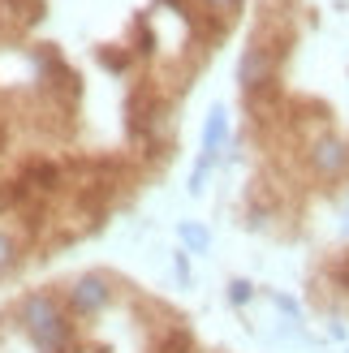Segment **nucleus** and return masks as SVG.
<instances>
[{"label": "nucleus", "instance_id": "9d476101", "mask_svg": "<svg viewBox=\"0 0 349 353\" xmlns=\"http://www.w3.org/2000/svg\"><path fill=\"white\" fill-rule=\"evenodd\" d=\"M203 5L212 9V13H229V9H237V5H241V0H203Z\"/></svg>", "mask_w": 349, "mask_h": 353}, {"label": "nucleus", "instance_id": "0eeeda50", "mask_svg": "<svg viewBox=\"0 0 349 353\" xmlns=\"http://www.w3.org/2000/svg\"><path fill=\"white\" fill-rule=\"evenodd\" d=\"M13 263H17V241L5 233V228H0V276H5Z\"/></svg>", "mask_w": 349, "mask_h": 353}, {"label": "nucleus", "instance_id": "423d86ee", "mask_svg": "<svg viewBox=\"0 0 349 353\" xmlns=\"http://www.w3.org/2000/svg\"><path fill=\"white\" fill-rule=\"evenodd\" d=\"M177 237L186 245V254H207V250H212V233H207L203 224H195V220H181L177 224Z\"/></svg>", "mask_w": 349, "mask_h": 353}, {"label": "nucleus", "instance_id": "6e6552de", "mask_svg": "<svg viewBox=\"0 0 349 353\" xmlns=\"http://www.w3.org/2000/svg\"><path fill=\"white\" fill-rule=\"evenodd\" d=\"M250 297H255V285H250V280H229V302H233V306H246Z\"/></svg>", "mask_w": 349, "mask_h": 353}, {"label": "nucleus", "instance_id": "f257e3e1", "mask_svg": "<svg viewBox=\"0 0 349 353\" xmlns=\"http://www.w3.org/2000/svg\"><path fill=\"white\" fill-rule=\"evenodd\" d=\"M17 319H22L26 336L34 341L39 353H65L69 349V319L61 314V306L52 302L48 293H26Z\"/></svg>", "mask_w": 349, "mask_h": 353}, {"label": "nucleus", "instance_id": "39448f33", "mask_svg": "<svg viewBox=\"0 0 349 353\" xmlns=\"http://www.w3.org/2000/svg\"><path fill=\"white\" fill-rule=\"evenodd\" d=\"M224 143H229V112L216 103V108L207 112V121H203V160L216 164V155H220Z\"/></svg>", "mask_w": 349, "mask_h": 353}, {"label": "nucleus", "instance_id": "1a4fd4ad", "mask_svg": "<svg viewBox=\"0 0 349 353\" xmlns=\"http://www.w3.org/2000/svg\"><path fill=\"white\" fill-rule=\"evenodd\" d=\"M272 302L281 306V310L289 314V319H298V314H302V310H298V302H293V297H285V293H272Z\"/></svg>", "mask_w": 349, "mask_h": 353}, {"label": "nucleus", "instance_id": "f03ea898", "mask_svg": "<svg viewBox=\"0 0 349 353\" xmlns=\"http://www.w3.org/2000/svg\"><path fill=\"white\" fill-rule=\"evenodd\" d=\"M276 65H281V48L255 39L246 52H241V61H237V82H241V91H246V95L268 91L272 78H276Z\"/></svg>", "mask_w": 349, "mask_h": 353}, {"label": "nucleus", "instance_id": "20e7f679", "mask_svg": "<svg viewBox=\"0 0 349 353\" xmlns=\"http://www.w3.org/2000/svg\"><path fill=\"white\" fill-rule=\"evenodd\" d=\"M108 306H112V285H108V276L86 272V276H78L74 285H69V310H74L78 319H95V314H103Z\"/></svg>", "mask_w": 349, "mask_h": 353}, {"label": "nucleus", "instance_id": "7ed1b4c3", "mask_svg": "<svg viewBox=\"0 0 349 353\" xmlns=\"http://www.w3.org/2000/svg\"><path fill=\"white\" fill-rule=\"evenodd\" d=\"M306 164L319 181H341L349 176V143L341 134H319L310 138V151H306Z\"/></svg>", "mask_w": 349, "mask_h": 353}, {"label": "nucleus", "instance_id": "f8f14e48", "mask_svg": "<svg viewBox=\"0 0 349 353\" xmlns=\"http://www.w3.org/2000/svg\"><path fill=\"white\" fill-rule=\"evenodd\" d=\"M345 233H349V220H345Z\"/></svg>", "mask_w": 349, "mask_h": 353}, {"label": "nucleus", "instance_id": "9b49d317", "mask_svg": "<svg viewBox=\"0 0 349 353\" xmlns=\"http://www.w3.org/2000/svg\"><path fill=\"white\" fill-rule=\"evenodd\" d=\"M164 5H172L177 13H186V0H164Z\"/></svg>", "mask_w": 349, "mask_h": 353}]
</instances>
